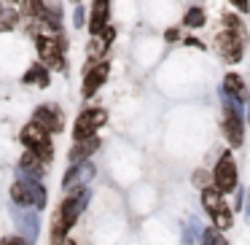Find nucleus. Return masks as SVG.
Returning a JSON list of instances; mask_svg holds the SVG:
<instances>
[{
  "instance_id": "bb28decb",
  "label": "nucleus",
  "mask_w": 250,
  "mask_h": 245,
  "mask_svg": "<svg viewBox=\"0 0 250 245\" xmlns=\"http://www.w3.org/2000/svg\"><path fill=\"white\" fill-rule=\"evenodd\" d=\"M178 38H180L178 30H167V41H178Z\"/></svg>"
},
{
  "instance_id": "9d476101",
  "label": "nucleus",
  "mask_w": 250,
  "mask_h": 245,
  "mask_svg": "<svg viewBox=\"0 0 250 245\" xmlns=\"http://www.w3.org/2000/svg\"><path fill=\"white\" fill-rule=\"evenodd\" d=\"M218 51H221V57L226 62H239V57H242V51H245V38L231 35V33L223 30V33L218 35Z\"/></svg>"
},
{
  "instance_id": "2eb2a0df",
  "label": "nucleus",
  "mask_w": 250,
  "mask_h": 245,
  "mask_svg": "<svg viewBox=\"0 0 250 245\" xmlns=\"http://www.w3.org/2000/svg\"><path fill=\"white\" fill-rule=\"evenodd\" d=\"M100 148V140L97 137H86V140H76V146L70 148V164H78V162H86L94 151Z\"/></svg>"
},
{
  "instance_id": "c85d7f7f",
  "label": "nucleus",
  "mask_w": 250,
  "mask_h": 245,
  "mask_svg": "<svg viewBox=\"0 0 250 245\" xmlns=\"http://www.w3.org/2000/svg\"><path fill=\"white\" fill-rule=\"evenodd\" d=\"M245 213L250 216V191H248V205H245Z\"/></svg>"
},
{
  "instance_id": "cd10ccee",
  "label": "nucleus",
  "mask_w": 250,
  "mask_h": 245,
  "mask_svg": "<svg viewBox=\"0 0 250 245\" xmlns=\"http://www.w3.org/2000/svg\"><path fill=\"white\" fill-rule=\"evenodd\" d=\"M57 245H76V240H67V237H65V240H60Z\"/></svg>"
},
{
  "instance_id": "f257e3e1",
  "label": "nucleus",
  "mask_w": 250,
  "mask_h": 245,
  "mask_svg": "<svg viewBox=\"0 0 250 245\" xmlns=\"http://www.w3.org/2000/svg\"><path fill=\"white\" fill-rule=\"evenodd\" d=\"M86 202H89L86 186H76V189L62 200V205L57 207V213H54V221H51V240H54V245L60 243V240H65V234L70 232L73 223L78 221V216L83 213Z\"/></svg>"
},
{
  "instance_id": "9b49d317",
  "label": "nucleus",
  "mask_w": 250,
  "mask_h": 245,
  "mask_svg": "<svg viewBox=\"0 0 250 245\" xmlns=\"http://www.w3.org/2000/svg\"><path fill=\"white\" fill-rule=\"evenodd\" d=\"M108 73H110V65H108V62H97V65H89L86 78H83V97H92V94L105 84Z\"/></svg>"
},
{
  "instance_id": "4be33fe9",
  "label": "nucleus",
  "mask_w": 250,
  "mask_h": 245,
  "mask_svg": "<svg viewBox=\"0 0 250 245\" xmlns=\"http://www.w3.org/2000/svg\"><path fill=\"white\" fill-rule=\"evenodd\" d=\"M194 186H199V189H210V186H215V175H210L207 170H196L194 173Z\"/></svg>"
},
{
  "instance_id": "39448f33",
  "label": "nucleus",
  "mask_w": 250,
  "mask_h": 245,
  "mask_svg": "<svg viewBox=\"0 0 250 245\" xmlns=\"http://www.w3.org/2000/svg\"><path fill=\"white\" fill-rule=\"evenodd\" d=\"M202 207H205L207 213L212 216V221H215L218 229H229L234 223V216H231V207L226 205V200H223V191L221 189H205L202 191Z\"/></svg>"
},
{
  "instance_id": "6e6552de",
  "label": "nucleus",
  "mask_w": 250,
  "mask_h": 245,
  "mask_svg": "<svg viewBox=\"0 0 250 245\" xmlns=\"http://www.w3.org/2000/svg\"><path fill=\"white\" fill-rule=\"evenodd\" d=\"M215 189H221L223 194H229V191L237 189V164H234L231 154H223L221 159H218L215 164Z\"/></svg>"
},
{
  "instance_id": "aec40b11",
  "label": "nucleus",
  "mask_w": 250,
  "mask_h": 245,
  "mask_svg": "<svg viewBox=\"0 0 250 245\" xmlns=\"http://www.w3.org/2000/svg\"><path fill=\"white\" fill-rule=\"evenodd\" d=\"M202 245H229L226 243V237L221 234V229H205L202 232Z\"/></svg>"
},
{
  "instance_id": "0eeeda50",
  "label": "nucleus",
  "mask_w": 250,
  "mask_h": 245,
  "mask_svg": "<svg viewBox=\"0 0 250 245\" xmlns=\"http://www.w3.org/2000/svg\"><path fill=\"white\" fill-rule=\"evenodd\" d=\"M108 121V113L103 108H86L76 121V140H86V137H94V132Z\"/></svg>"
},
{
  "instance_id": "1a4fd4ad",
  "label": "nucleus",
  "mask_w": 250,
  "mask_h": 245,
  "mask_svg": "<svg viewBox=\"0 0 250 245\" xmlns=\"http://www.w3.org/2000/svg\"><path fill=\"white\" fill-rule=\"evenodd\" d=\"M33 121H35V124H41L43 130H49L51 135L65 130V116H62L60 105H41V108L35 111Z\"/></svg>"
},
{
  "instance_id": "6ab92c4d",
  "label": "nucleus",
  "mask_w": 250,
  "mask_h": 245,
  "mask_svg": "<svg viewBox=\"0 0 250 245\" xmlns=\"http://www.w3.org/2000/svg\"><path fill=\"white\" fill-rule=\"evenodd\" d=\"M221 24H223V30H226V33L239 35V38L248 41V33H245V27H242V22H239V17H234V14H223Z\"/></svg>"
},
{
  "instance_id": "dca6fc26",
  "label": "nucleus",
  "mask_w": 250,
  "mask_h": 245,
  "mask_svg": "<svg viewBox=\"0 0 250 245\" xmlns=\"http://www.w3.org/2000/svg\"><path fill=\"white\" fill-rule=\"evenodd\" d=\"M43 167H46V162L33 151H27L22 156V162H19V170H22L27 178H38V180H41V175H43Z\"/></svg>"
},
{
  "instance_id": "f3484780",
  "label": "nucleus",
  "mask_w": 250,
  "mask_h": 245,
  "mask_svg": "<svg viewBox=\"0 0 250 245\" xmlns=\"http://www.w3.org/2000/svg\"><path fill=\"white\" fill-rule=\"evenodd\" d=\"M17 226L22 229V237H27L30 243L35 240V234H38V218L35 216H24V213H17Z\"/></svg>"
},
{
  "instance_id": "20e7f679",
  "label": "nucleus",
  "mask_w": 250,
  "mask_h": 245,
  "mask_svg": "<svg viewBox=\"0 0 250 245\" xmlns=\"http://www.w3.org/2000/svg\"><path fill=\"white\" fill-rule=\"evenodd\" d=\"M22 143L27 151L38 154L43 162H51L54 159V146H51V132L43 130L41 124H35V121H30L27 127L22 130Z\"/></svg>"
},
{
  "instance_id": "c756f323",
  "label": "nucleus",
  "mask_w": 250,
  "mask_h": 245,
  "mask_svg": "<svg viewBox=\"0 0 250 245\" xmlns=\"http://www.w3.org/2000/svg\"><path fill=\"white\" fill-rule=\"evenodd\" d=\"M73 3H78V0H73Z\"/></svg>"
},
{
  "instance_id": "5701e85b",
  "label": "nucleus",
  "mask_w": 250,
  "mask_h": 245,
  "mask_svg": "<svg viewBox=\"0 0 250 245\" xmlns=\"http://www.w3.org/2000/svg\"><path fill=\"white\" fill-rule=\"evenodd\" d=\"M19 14L14 11V8H6V11H0V30H11L14 24H17Z\"/></svg>"
},
{
  "instance_id": "f8f14e48",
  "label": "nucleus",
  "mask_w": 250,
  "mask_h": 245,
  "mask_svg": "<svg viewBox=\"0 0 250 245\" xmlns=\"http://www.w3.org/2000/svg\"><path fill=\"white\" fill-rule=\"evenodd\" d=\"M94 173H97V170H94V164L89 162V159H86V162H78V164H73V167L65 173V180H62V186H65V189H70V186L76 189L78 183L89 180Z\"/></svg>"
},
{
  "instance_id": "423d86ee",
  "label": "nucleus",
  "mask_w": 250,
  "mask_h": 245,
  "mask_svg": "<svg viewBox=\"0 0 250 245\" xmlns=\"http://www.w3.org/2000/svg\"><path fill=\"white\" fill-rule=\"evenodd\" d=\"M38 54L54 70H65V38L62 35H38Z\"/></svg>"
},
{
  "instance_id": "412c9836",
  "label": "nucleus",
  "mask_w": 250,
  "mask_h": 245,
  "mask_svg": "<svg viewBox=\"0 0 250 245\" xmlns=\"http://www.w3.org/2000/svg\"><path fill=\"white\" fill-rule=\"evenodd\" d=\"M183 24L186 27H202V24H205V11H202V8H188L186 17H183Z\"/></svg>"
},
{
  "instance_id": "393cba45",
  "label": "nucleus",
  "mask_w": 250,
  "mask_h": 245,
  "mask_svg": "<svg viewBox=\"0 0 250 245\" xmlns=\"http://www.w3.org/2000/svg\"><path fill=\"white\" fill-rule=\"evenodd\" d=\"M0 245H33L27 237H6V240H0Z\"/></svg>"
},
{
  "instance_id": "7ed1b4c3",
  "label": "nucleus",
  "mask_w": 250,
  "mask_h": 245,
  "mask_svg": "<svg viewBox=\"0 0 250 245\" xmlns=\"http://www.w3.org/2000/svg\"><path fill=\"white\" fill-rule=\"evenodd\" d=\"M11 202L17 207H43L46 205V189L38 178H19L11 186Z\"/></svg>"
},
{
  "instance_id": "a878e982",
  "label": "nucleus",
  "mask_w": 250,
  "mask_h": 245,
  "mask_svg": "<svg viewBox=\"0 0 250 245\" xmlns=\"http://www.w3.org/2000/svg\"><path fill=\"white\" fill-rule=\"evenodd\" d=\"M229 3H234L239 11H248V6H250V0H229Z\"/></svg>"
},
{
  "instance_id": "ddd939ff",
  "label": "nucleus",
  "mask_w": 250,
  "mask_h": 245,
  "mask_svg": "<svg viewBox=\"0 0 250 245\" xmlns=\"http://www.w3.org/2000/svg\"><path fill=\"white\" fill-rule=\"evenodd\" d=\"M223 94H229L231 100H237V103H248V89H245V81L242 76H237V73H229L226 78H223Z\"/></svg>"
},
{
  "instance_id": "b1692460",
  "label": "nucleus",
  "mask_w": 250,
  "mask_h": 245,
  "mask_svg": "<svg viewBox=\"0 0 250 245\" xmlns=\"http://www.w3.org/2000/svg\"><path fill=\"white\" fill-rule=\"evenodd\" d=\"M105 49H108V41L105 38H92V44H89V57H103Z\"/></svg>"
},
{
  "instance_id": "a211bd4d",
  "label": "nucleus",
  "mask_w": 250,
  "mask_h": 245,
  "mask_svg": "<svg viewBox=\"0 0 250 245\" xmlns=\"http://www.w3.org/2000/svg\"><path fill=\"white\" fill-rule=\"evenodd\" d=\"M22 81H24V84H38V87H46V84H49V67H43V65H33L27 73H24Z\"/></svg>"
},
{
  "instance_id": "f03ea898",
  "label": "nucleus",
  "mask_w": 250,
  "mask_h": 245,
  "mask_svg": "<svg viewBox=\"0 0 250 245\" xmlns=\"http://www.w3.org/2000/svg\"><path fill=\"white\" fill-rule=\"evenodd\" d=\"M223 100V135H226L229 146L239 148L245 143V124H242V111H239V103L231 100L229 94L221 92Z\"/></svg>"
},
{
  "instance_id": "4468645a",
  "label": "nucleus",
  "mask_w": 250,
  "mask_h": 245,
  "mask_svg": "<svg viewBox=\"0 0 250 245\" xmlns=\"http://www.w3.org/2000/svg\"><path fill=\"white\" fill-rule=\"evenodd\" d=\"M108 14H110V0H94V8H92V35H100L105 27H108Z\"/></svg>"
}]
</instances>
